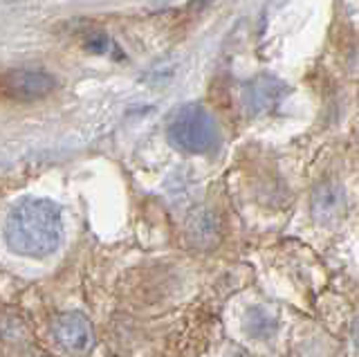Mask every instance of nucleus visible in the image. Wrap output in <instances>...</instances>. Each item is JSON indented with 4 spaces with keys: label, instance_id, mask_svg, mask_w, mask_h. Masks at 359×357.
<instances>
[{
    "label": "nucleus",
    "instance_id": "7ed1b4c3",
    "mask_svg": "<svg viewBox=\"0 0 359 357\" xmlns=\"http://www.w3.org/2000/svg\"><path fill=\"white\" fill-rule=\"evenodd\" d=\"M54 339L65 353L70 355H83L95 346V330L83 315L67 312L59 317L54 323Z\"/></svg>",
    "mask_w": 359,
    "mask_h": 357
},
{
    "label": "nucleus",
    "instance_id": "1a4fd4ad",
    "mask_svg": "<svg viewBox=\"0 0 359 357\" xmlns=\"http://www.w3.org/2000/svg\"><path fill=\"white\" fill-rule=\"evenodd\" d=\"M353 342H355L357 351H359V315L355 317V323H353Z\"/></svg>",
    "mask_w": 359,
    "mask_h": 357
},
{
    "label": "nucleus",
    "instance_id": "f03ea898",
    "mask_svg": "<svg viewBox=\"0 0 359 357\" xmlns=\"http://www.w3.org/2000/svg\"><path fill=\"white\" fill-rule=\"evenodd\" d=\"M166 137L177 151L191 155H205L218 147L220 133L209 110L200 104H187L171 117Z\"/></svg>",
    "mask_w": 359,
    "mask_h": 357
},
{
    "label": "nucleus",
    "instance_id": "20e7f679",
    "mask_svg": "<svg viewBox=\"0 0 359 357\" xmlns=\"http://www.w3.org/2000/svg\"><path fill=\"white\" fill-rule=\"evenodd\" d=\"M285 93L283 81H278L276 76L261 74L254 76L247 83H243V108L250 115H265L269 110H274L276 104L280 102V97Z\"/></svg>",
    "mask_w": 359,
    "mask_h": 357
},
{
    "label": "nucleus",
    "instance_id": "39448f33",
    "mask_svg": "<svg viewBox=\"0 0 359 357\" xmlns=\"http://www.w3.org/2000/svg\"><path fill=\"white\" fill-rule=\"evenodd\" d=\"M312 216L319 220L321 225H332L334 220H339L346 211V191L339 182H321L312 194Z\"/></svg>",
    "mask_w": 359,
    "mask_h": 357
},
{
    "label": "nucleus",
    "instance_id": "0eeeda50",
    "mask_svg": "<svg viewBox=\"0 0 359 357\" xmlns=\"http://www.w3.org/2000/svg\"><path fill=\"white\" fill-rule=\"evenodd\" d=\"M243 330L247 337L265 342L269 337H274V332L278 330V317L272 308H267L263 304L250 306L243 315Z\"/></svg>",
    "mask_w": 359,
    "mask_h": 357
},
{
    "label": "nucleus",
    "instance_id": "6e6552de",
    "mask_svg": "<svg viewBox=\"0 0 359 357\" xmlns=\"http://www.w3.org/2000/svg\"><path fill=\"white\" fill-rule=\"evenodd\" d=\"M191 238H194L198 248H211L218 241V227L209 214H200L191 222Z\"/></svg>",
    "mask_w": 359,
    "mask_h": 357
},
{
    "label": "nucleus",
    "instance_id": "f257e3e1",
    "mask_svg": "<svg viewBox=\"0 0 359 357\" xmlns=\"http://www.w3.org/2000/svg\"><path fill=\"white\" fill-rule=\"evenodd\" d=\"M5 238L14 252L29 259H45L56 252L63 238L61 209L41 198L20 200L7 216Z\"/></svg>",
    "mask_w": 359,
    "mask_h": 357
},
{
    "label": "nucleus",
    "instance_id": "423d86ee",
    "mask_svg": "<svg viewBox=\"0 0 359 357\" xmlns=\"http://www.w3.org/2000/svg\"><path fill=\"white\" fill-rule=\"evenodd\" d=\"M54 86H56V81L45 72L18 70V72L7 74V90L14 97H22V99L43 97V95H48Z\"/></svg>",
    "mask_w": 359,
    "mask_h": 357
}]
</instances>
